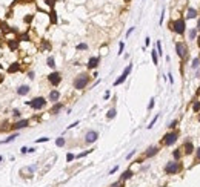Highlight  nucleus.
Masks as SVG:
<instances>
[{
	"mask_svg": "<svg viewBox=\"0 0 200 187\" xmlns=\"http://www.w3.org/2000/svg\"><path fill=\"white\" fill-rule=\"evenodd\" d=\"M88 83H89V75L82 74V75H78V77L74 80V88H75V89H83V88H86Z\"/></svg>",
	"mask_w": 200,
	"mask_h": 187,
	"instance_id": "1",
	"label": "nucleus"
},
{
	"mask_svg": "<svg viewBox=\"0 0 200 187\" xmlns=\"http://www.w3.org/2000/svg\"><path fill=\"white\" fill-rule=\"evenodd\" d=\"M26 104H29L32 109H42L43 106L46 104V100H45L43 97H35V98L31 100V101H26Z\"/></svg>",
	"mask_w": 200,
	"mask_h": 187,
	"instance_id": "2",
	"label": "nucleus"
},
{
	"mask_svg": "<svg viewBox=\"0 0 200 187\" xmlns=\"http://www.w3.org/2000/svg\"><path fill=\"white\" fill-rule=\"evenodd\" d=\"M180 170H182V164H180V163H176V161L166 164V167H165V172L169 173V175H174V173H177V172H180Z\"/></svg>",
	"mask_w": 200,
	"mask_h": 187,
	"instance_id": "3",
	"label": "nucleus"
},
{
	"mask_svg": "<svg viewBox=\"0 0 200 187\" xmlns=\"http://www.w3.org/2000/svg\"><path fill=\"white\" fill-rule=\"evenodd\" d=\"M172 29H174L176 34H183L185 32V20L183 19H179L172 23Z\"/></svg>",
	"mask_w": 200,
	"mask_h": 187,
	"instance_id": "4",
	"label": "nucleus"
},
{
	"mask_svg": "<svg viewBox=\"0 0 200 187\" xmlns=\"http://www.w3.org/2000/svg\"><path fill=\"white\" fill-rule=\"evenodd\" d=\"M177 137H179L177 132H169V133H166V135H165L163 143H165L166 146H171V144H174V143L177 141Z\"/></svg>",
	"mask_w": 200,
	"mask_h": 187,
	"instance_id": "5",
	"label": "nucleus"
},
{
	"mask_svg": "<svg viewBox=\"0 0 200 187\" xmlns=\"http://www.w3.org/2000/svg\"><path fill=\"white\" fill-rule=\"evenodd\" d=\"M131 69H132V64H129V66H128V68H126V69L123 71V74H122V75H120V77H118L117 80H115V82H114V86H118V85H122V83L125 82V80H126V77L129 75Z\"/></svg>",
	"mask_w": 200,
	"mask_h": 187,
	"instance_id": "6",
	"label": "nucleus"
},
{
	"mask_svg": "<svg viewBox=\"0 0 200 187\" xmlns=\"http://www.w3.org/2000/svg\"><path fill=\"white\" fill-rule=\"evenodd\" d=\"M48 80H49V83H51V85L57 86V85L62 82V77H60V74H59V72H52V74H49V75H48Z\"/></svg>",
	"mask_w": 200,
	"mask_h": 187,
	"instance_id": "7",
	"label": "nucleus"
},
{
	"mask_svg": "<svg viewBox=\"0 0 200 187\" xmlns=\"http://www.w3.org/2000/svg\"><path fill=\"white\" fill-rule=\"evenodd\" d=\"M176 51H177V55L180 57V58H185L186 57V46L183 45V43H176Z\"/></svg>",
	"mask_w": 200,
	"mask_h": 187,
	"instance_id": "8",
	"label": "nucleus"
},
{
	"mask_svg": "<svg viewBox=\"0 0 200 187\" xmlns=\"http://www.w3.org/2000/svg\"><path fill=\"white\" fill-rule=\"evenodd\" d=\"M97 138H99V133H97L96 130H89V132L86 133V137H85V141H86V143H94Z\"/></svg>",
	"mask_w": 200,
	"mask_h": 187,
	"instance_id": "9",
	"label": "nucleus"
},
{
	"mask_svg": "<svg viewBox=\"0 0 200 187\" xmlns=\"http://www.w3.org/2000/svg\"><path fill=\"white\" fill-rule=\"evenodd\" d=\"M99 61H100V58H99V57H91V58H89V61H88V68H89V69H94L96 66L99 64Z\"/></svg>",
	"mask_w": 200,
	"mask_h": 187,
	"instance_id": "10",
	"label": "nucleus"
},
{
	"mask_svg": "<svg viewBox=\"0 0 200 187\" xmlns=\"http://www.w3.org/2000/svg\"><path fill=\"white\" fill-rule=\"evenodd\" d=\"M28 124H29L28 120H20V121H17V123L14 124V129H23V127H26Z\"/></svg>",
	"mask_w": 200,
	"mask_h": 187,
	"instance_id": "11",
	"label": "nucleus"
},
{
	"mask_svg": "<svg viewBox=\"0 0 200 187\" xmlns=\"http://www.w3.org/2000/svg\"><path fill=\"white\" fill-rule=\"evenodd\" d=\"M157 152H158V147H149L148 152L145 153V156H146V158H151V156H154Z\"/></svg>",
	"mask_w": 200,
	"mask_h": 187,
	"instance_id": "12",
	"label": "nucleus"
},
{
	"mask_svg": "<svg viewBox=\"0 0 200 187\" xmlns=\"http://www.w3.org/2000/svg\"><path fill=\"white\" fill-rule=\"evenodd\" d=\"M28 92H29V88H28V86H25V85L20 86V88L17 89V94H19V95H26Z\"/></svg>",
	"mask_w": 200,
	"mask_h": 187,
	"instance_id": "13",
	"label": "nucleus"
},
{
	"mask_svg": "<svg viewBox=\"0 0 200 187\" xmlns=\"http://www.w3.org/2000/svg\"><path fill=\"white\" fill-rule=\"evenodd\" d=\"M59 97H60V94H59L57 91H52V92L49 94V100H51V101H57Z\"/></svg>",
	"mask_w": 200,
	"mask_h": 187,
	"instance_id": "14",
	"label": "nucleus"
},
{
	"mask_svg": "<svg viewBox=\"0 0 200 187\" xmlns=\"http://www.w3.org/2000/svg\"><path fill=\"white\" fill-rule=\"evenodd\" d=\"M197 16V12H195V9L194 8H189L188 9V12H186V17H188V19H194Z\"/></svg>",
	"mask_w": 200,
	"mask_h": 187,
	"instance_id": "15",
	"label": "nucleus"
},
{
	"mask_svg": "<svg viewBox=\"0 0 200 187\" xmlns=\"http://www.w3.org/2000/svg\"><path fill=\"white\" fill-rule=\"evenodd\" d=\"M132 177V172L131 170H126L125 173H123V175H122V180H120V181H125V180H129Z\"/></svg>",
	"mask_w": 200,
	"mask_h": 187,
	"instance_id": "16",
	"label": "nucleus"
},
{
	"mask_svg": "<svg viewBox=\"0 0 200 187\" xmlns=\"http://www.w3.org/2000/svg\"><path fill=\"white\" fill-rule=\"evenodd\" d=\"M185 152L186 153H191L192 152V144L191 143H185Z\"/></svg>",
	"mask_w": 200,
	"mask_h": 187,
	"instance_id": "17",
	"label": "nucleus"
},
{
	"mask_svg": "<svg viewBox=\"0 0 200 187\" xmlns=\"http://www.w3.org/2000/svg\"><path fill=\"white\" fill-rule=\"evenodd\" d=\"M48 66H49V68H54V66H56V60H54V57H48Z\"/></svg>",
	"mask_w": 200,
	"mask_h": 187,
	"instance_id": "18",
	"label": "nucleus"
},
{
	"mask_svg": "<svg viewBox=\"0 0 200 187\" xmlns=\"http://www.w3.org/2000/svg\"><path fill=\"white\" fill-rule=\"evenodd\" d=\"M17 46H19V42H17V40H11V42H9V48H11L12 51H14Z\"/></svg>",
	"mask_w": 200,
	"mask_h": 187,
	"instance_id": "19",
	"label": "nucleus"
},
{
	"mask_svg": "<svg viewBox=\"0 0 200 187\" xmlns=\"http://www.w3.org/2000/svg\"><path fill=\"white\" fill-rule=\"evenodd\" d=\"M16 71H19V64H17V63H14V64H12V66H11V68L8 69V72H9V74H12V72H16Z\"/></svg>",
	"mask_w": 200,
	"mask_h": 187,
	"instance_id": "20",
	"label": "nucleus"
},
{
	"mask_svg": "<svg viewBox=\"0 0 200 187\" xmlns=\"http://www.w3.org/2000/svg\"><path fill=\"white\" fill-rule=\"evenodd\" d=\"M60 109H62V104L59 103V104H56L54 108H52V111H51V112H52V114H57V112H59Z\"/></svg>",
	"mask_w": 200,
	"mask_h": 187,
	"instance_id": "21",
	"label": "nucleus"
},
{
	"mask_svg": "<svg viewBox=\"0 0 200 187\" xmlns=\"http://www.w3.org/2000/svg\"><path fill=\"white\" fill-rule=\"evenodd\" d=\"M115 114H117V112H115V109H111L108 114H106V117H108V118L111 120V118H114V117H115Z\"/></svg>",
	"mask_w": 200,
	"mask_h": 187,
	"instance_id": "22",
	"label": "nucleus"
},
{
	"mask_svg": "<svg viewBox=\"0 0 200 187\" xmlns=\"http://www.w3.org/2000/svg\"><path fill=\"white\" fill-rule=\"evenodd\" d=\"M151 57H152L154 64H158V60H157V54H155V51H152V52H151Z\"/></svg>",
	"mask_w": 200,
	"mask_h": 187,
	"instance_id": "23",
	"label": "nucleus"
},
{
	"mask_svg": "<svg viewBox=\"0 0 200 187\" xmlns=\"http://www.w3.org/2000/svg\"><path fill=\"white\" fill-rule=\"evenodd\" d=\"M51 22H52V23H56V22H57V17H56V11H54V9L51 11Z\"/></svg>",
	"mask_w": 200,
	"mask_h": 187,
	"instance_id": "24",
	"label": "nucleus"
},
{
	"mask_svg": "<svg viewBox=\"0 0 200 187\" xmlns=\"http://www.w3.org/2000/svg\"><path fill=\"white\" fill-rule=\"evenodd\" d=\"M56 144L59 146V147H62V146H65V138H57Z\"/></svg>",
	"mask_w": 200,
	"mask_h": 187,
	"instance_id": "25",
	"label": "nucleus"
},
{
	"mask_svg": "<svg viewBox=\"0 0 200 187\" xmlns=\"http://www.w3.org/2000/svg\"><path fill=\"white\" fill-rule=\"evenodd\" d=\"M14 138H17V135H11L9 138H6L5 141H2V144H5V143H11V141H12V140H14Z\"/></svg>",
	"mask_w": 200,
	"mask_h": 187,
	"instance_id": "26",
	"label": "nucleus"
},
{
	"mask_svg": "<svg viewBox=\"0 0 200 187\" xmlns=\"http://www.w3.org/2000/svg\"><path fill=\"white\" fill-rule=\"evenodd\" d=\"M198 63H200V58H195V60L192 61V68H194V69L198 68Z\"/></svg>",
	"mask_w": 200,
	"mask_h": 187,
	"instance_id": "27",
	"label": "nucleus"
},
{
	"mask_svg": "<svg viewBox=\"0 0 200 187\" xmlns=\"http://www.w3.org/2000/svg\"><path fill=\"white\" fill-rule=\"evenodd\" d=\"M45 2H46V5H49L52 8V6H54V3H56V0H45Z\"/></svg>",
	"mask_w": 200,
	"mask_h": 187,
	"instance_id": "28",
	"label": "nucleus"
},
{
	"mask_svg": "<svg viewBox=\"0 0 200 187\" xmlns=\"http://www.w3.org/2000/svg\"><path fill=\"white\" fill-rule=\"evenodd\" d=\"M88 46L85 45V43H80V45H77V49H80V51H82V49H86Z\"/></svg>",
	"mask_w": 200,
	"mask_h": 187,
	"instance_id": "29",
	"label": "nucleus"
},
{
	"mask_svg": "<svg viewBox=\"0 0 200 187\" xmlns=\"http://www.w3.org/2000/svg\"><path fill=\"white\" fill-rule=\"evenodd\" d=\"M195 35H197V31H195V29H191V32H189V37H191V38H195Z\"/></svg>",
	"mask_w": 200,
	"mask_h": 187,
	"instance_id": "30",
	"label": "nucleus"
},
{
	"mask_svg": "<svg viewBox=\"0 0 200 187\" xmlns=\"http://www.w3.org/2000/svg\"><path fill=\"white\" fill-rule=\"evenodd\" d=\"M157 118H158V115H157V117H154V120H152V121H151V123H149V126H148V129H151V127H152V126H154V123H155V121H157Z\"/></svg>",
	"mask_w": 200,
	"mask_h": 187,
	"instance_id": "31",
	"label": "nucleus"
},
{
	"mask_svg": "<svg viewBox=\"0 0 200 187\" xmlns=\"http://www.w3.org/2000/svg\"><path fill=\"white\" fill-rule=\"evenodd\" d=\"M157 49H158V54H163V52H162V43H160V42H157Z\"/></svg>",
	"mask_w": 200,
	"mask_h": 187,
	"instance_id": "32",
	"label": "nucleus"
},
{
	"mask_svg": "<svg viewBox=\"0 0 200 187\" xmlns=\"http://www.w3.org/2000/svg\"><path fill=\"white\" fill-rule=\"evenodd\" d=\"M192 109H194L195 112H197V111H200V103H195V104L192 106Z\"/></svg>",
	"mask_w": 200,
	"mask_h": 187,
	"instance_id": "33",
	"label": "nucleus"
},
{
	"mask_svg": "<svg viewBox=\"0 0 200 187\" xmlns=\"http://www.w3.org/2000/svg\"><path fill=\"white\" fill-rule=\"evenodd\" d=\"M123 186V181H118V183H115V184H112L111 187H122Z\"/></svg>",
	"mask_w": 200,
	"mask_h": 187,
	"instance_id": "34",
	"label": "nucleus"
},
{
	"mask_svg": "<svg viewBox=\"0 0 200 187\" xmlns=\"http://www.w3.org/2000/svg\"><path fill=\"white\" fill-rule=\"evenodd\" d=\"M89 152H92V150H86V152H83V153H78V155H77V158H82V156H85V155H88Z\"/></svg>",
	"mask_w": 200,
	"mask_h": 187,
	"instance_id": "35",
	"label": "nucleus"
},
{
	"mask_svg": "<svg viewBox=\"0 0 200 187\" xmlns=\"http://www.w3.org/2000/svg\"><path fill=\"white\" fill-rule=\"evenodd\" d=\"M66 159H68V161H72V159H74V155H72V153H68V155H66Z\"/></svg>",
	"mask_w": 200,
	"mask_h": 187,
	"instance_id": "36",
	"label": "nucleus"
},
{
	"mask_svg": "<svg viewBox=\"0 0 200 187\" xmlns=\"http://www.w3.org/2000/svg\"><path fill=\"white\" fill-rule=\"evenodd\" d=\"M174 158H176V159H179V158H180V149L174 152Z\"/></svg>",
	"mask_w": 200,
	"mask_h": 187,
	"instance_id": "37",
	"label": "nucleus"
},
{
	"mask_svg": "<svg viewBox=\"0 0 200 187\" xmlns=\"http://www.w3.org/2000/svg\"><path fill=\"white\" fill-rule=\"evenodd\" d=\"M123 48H125V43H120V46H118V54H122Z\"/></svg>",
	"mask_w": 200,
	"mask_h": 187,
	"instance_id": "38",
	"label": "nucleus"
},
{
	"mask_svg": "<svg viewBox=\"0 0 200 187\" xmlns=\"http://www.w3.org/2000/svg\"><path fill=\"white\" fill-rule=\"evenodd\" d=\"M154 108V98H151V101H149V106H148V109H152Z\"/></svg>",
	"mask_w": 200,
	"mask_h": 187,
	"instance_id": "39",
	"label": "nucleus"
},
{
	"mask_svg": "<svg viewBox=\"0 0 200 187\" xmlns=\"http://www.w3.org/2000/svg\"><path fill=\"white\" fill-rule=\"evenodd\" d=\"M12 115H14V117H17V118H19V117H20V111H17V109H16L14 112H12Z\"/></svg>",
	"mask_w": 200,
	"mask_h": 187,
	"instance_id": "40",
	"label": "nucleus"
},
{
	"mask_svg": "<svg viewBox=\"0 0 200 187\" xmlns=\"http://www.w3.org/2000/svg\"><path fill=\"white\" fill-rule=\"evenodd\" d=\"M176 126H177V121H172V123L169 124V127H171V129H174Z\"/></svg>",
	"mask_w": 200,
	"mask_h": 187,
	"instance_id": "41",
	"label": "nucleus"
},
{
	"mask_svg": "<svg viewBox=\"0 0 200 187\" xmlns=\"http://www.w3.org/2000/svg\"><path fill=\"white\" fill-rule=\"evenodd\" d=\"M45 141H48V138H38L37 140V143H45Z\"/></svg>",
	"mask_w": 200,
	"mask_h": 187,
	"instance_id": "42",
	"label": "nucleus"
},
{
	"mask_svg": "<svg viewBox=\"0 0 200 187\" xmlns=\"http://www.w3.org/2000/svg\"><path fill=\"white\" fill-rule=\"evenodd\" d=\"M195 156H197V159L200 161V147H198V150H197V153H195Z\"/></svg>",
	"mask_w": 200,
	"mask_h": 187,
	"instance_id": "43",
	"label": "nucleus"
},
{
	"mask_svg": "<svg viewBox=\"0 0 200 187\" xmlns=\"http://www.w3.org/2000/svg\"><path fill=\"white\" fill-rule=\"evenodd\" d=\"M28 150H29L28 147H22V153H26V152H28Z\"/></svg>",
	"mask_w": 200,
	"mask_h": 187,
	"instance_id": "44",
	"label": "nucleus"
},
{
	"mask_svg": "<svg viewBox=\"0 0 200 187\" xmlns=\"http://www.w3.org/2000/svg\"><path fill=\"white\" fill-rule=\"evenodd\" d=\"M197 28H198V29H200V20H198V25H197Z\"/></svg>",
	"mask_w": 200,
	"mask_h": 187,
	"instance_id": "45",
	"label": "nucleus"
},
{
	"mask_svg": "<svg viewBox=\"0 0 200 187\" xmlns=\"http://www.w3.org/2000/svg\"><path fill=\"white\" fill-rule=\"evenodd\" d=\"M125 2H129V0H125Z\"/></svg>",
	"mask_w": 200,
	"mask_h": 187,
	"instance_id": "46",
	"label": "nucleus"
},
{
	"mask_svg": "<svg viewBox=\"0 0 200 187\" xmlns=\"http://www.w3.org/2000/svg\"><path fill=\"white\" fill-rule=\"evenodd\" d=\"M198 120H200V117H198Z\"/></svg>",
	"mask_w": 200,
	"mask_h": 187,
	"instance_id": "47",
	"label": "nucleus"
}]
</instances>
